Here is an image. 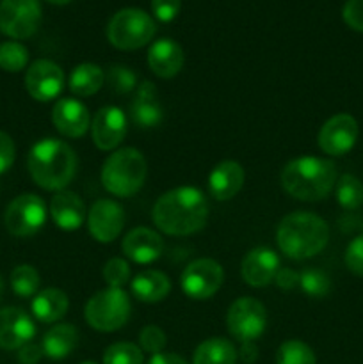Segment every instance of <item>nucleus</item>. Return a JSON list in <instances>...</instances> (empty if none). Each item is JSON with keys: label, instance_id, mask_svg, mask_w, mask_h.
Wrapping results in <instances>:
<instances>
[{"label": "nucleus", "instance_id": "obj_28", "mask_svg": "<svg viewBox=\"0 0 363 364\" xmlns=\"http://www.w3.org/2000/svg\"><path fill=\"white\" fill-rule=\"evenodd\" d=\"M238 352L231 341L224 338H210L199 343L192 354V364H235Z\"/></svg>", "mask_w": 363, "mask_h": 364}, {"label": "nucleus", "instance_id": "obj_1", "mask_svg": "<svg viewBox=\"0 0 363 364\" xmlns=\"http://www.w3.org/2000/svg\"><path fill=\"white\" fill-rule=\"evenodd\" d=\"M152 219L162 233L189 237L209 220V199L196 187H177L157 199Z\"/></svg>", "mask_w": 363, "mask_h": 364}, {"label": "nucleus", "instance_id": "obj_26", "mask_svg": "<svg viewBox=\"0 0 363 364\" xmlns=\"http://www.w3.org/2000/svg\"><path fill=\"white\" fill-rule=\"evenodd\" d=\"M78 345V331L71 323H57L52 329L46 331L43 336L41 348L43 354L48 359L59 361L68 358Z\"/></svg>", "mask_w": 363, "mask_h": 364}, {"label": "nucleus", "instance_id": "obj_31", "mask_svg": "<svg viewBox=\"0 0 363 364\" xmlns=\"http://www.w3.org/2000/svg\"><path fill=\"white\" fill-rule=\"evenodd\" d=\"M276 364H317V359L305 341L287 340L278 348Z\"/></svg>", "mask_w": 363, "mask_h": 364}, {"label": "nucleus", "instance_id": "obj_14", "mask_svg": "<svg viewBox=\"0 0 363 364\" xmlns=\"http://www.w3.org/2000/svg\"><path fill=\"white\" fill-rule=\"evenodd\" d=\"M125 226V212L112 199H98L88 212V228L91 237L100 244H110L121 235Z\"/></svg>", "mask_w": 363, "mask_h": 364}, {"label": "nucleus", "instance_id": "obj_36", "mask_svg": "<svg viewBox=\"0 0 363 364\" xmlns=\"http://www.w3.org/2000/svg\"><path fill=\"white\" fill-rule=\"evenodd\" d=\"M103 279L109 288H123L130 279V265L123 258H110L103 265Z\"/></svg>", "mask_w": 363, "mask_h": 364}, {"label": "nucleus", "instance_id": "obj_2", "mask_svg": "<svg viewBox=\"0 0 363 364\" xmlns=\"http://www.w3.org/2000/svg\"><path fill=\"white\" fill-rule=\"evenodd\" d=\"M31 178L38 187L50 192L66 191L77 174L78 159L75 149L60 139L46 137L36 142L27 156Z\"/></svg>", "mask_w": 363, "mask_h": 364}, {"label": "nucleus", "instance_id": "obj_9", "mask_svg": "<svg viewBox=\"0 0 363 364\" xmlns=\"http://www.w3.org/2000/svg\"><path fill=\"white\" fill-rule=\"evenodd\" d=\"M46 223V205L39 196L21 194L7 205L4 213L6 230L14 237H32Z\"/></svg>", "mask_w": 363, "mask_h": 364}, {"label": "nucleus", "instance_id": "obj_21", "mask_svg": "<svg viewBox=\"0 0 363 364\" xmlns=\"http://www.w3.org/2000/svg\"><path fill=\"white\" fill-rule=\"evenodd\" d=\"M244 169L235 160H223L209 174V192L216 201H228L241 192L244 185Z\"/></svg>", "mask_w": 363, "mask_h": 364}, {"label": "nucleus", "instance_id": "obj_12", "mask_svg": "<svg viewBox=\"0 0 363 364\" xmlns=\"http://www.w3.org/2000/svg\"><path fill=\"white\" fill-rule=\"evenodd\" d=\"M358 135V121L351 114H337L322 124L317 144L326 155L344 156L354 148Z\"/></svg>", "mask_w": 363, "mask_h": 364}, {"label": "nucleus", "instance_id": "obj_13", "mask_svg": "<svg viewBox=\"0 0 363 364\" xmlns=\"http://www.w3.org/2000/svg\"><path fill=\"white\" fill-rule=\"evenodd\" d=\"M64 71L48 59H38L27 68L25 89L36 102H52L64 89Z\"/></svg>", "mask_w": 363, "mask_h": 364}, {"label": "nucleus", "instance_id": "obj_45", "mask_svg": "<svg viewBox=\"0 0 363 364\" xmlns=\"http://www.w3.org/2000/svg\"><path fill=\"white\" fill-rule=\"evenodd\" d=\"M238 358H241L246 364L255 363L256 359H258V347L255 345V341H249V343H241Z\"/></svg>", "mask_w": 363, "mask_h": 364}, {"label": "nucleus", "instance_id": "obj_32", "mask_svg": "<svg viewBox=\"0 0 363 364\" xmlns=\"http://www.w3.org/2000/svg\"><path fill=\"white\" fill-rule=\"evenodd\" d=\"M299 287L308 297L324 299L331 291V279L324 270L312 267L299 274Z\"/></svg>", "mask_w": 363, "mask_h": 364}, {"label": "nucleus", "instance_id": "obj_41", "mask_svg": "<svg viewBox=\"0 0 363 364\" xmlns=\"http://www.w3.org/2000/svg\"><path fill=\"white\" fill-rule=\"evenodd\" d=\"M16 156V146L9 134L0 130V174L7 173L13 167Z\"/></svg>", "mask_w": 363, "mask_h": 364}, {"label": "nucleus", "instance_id": "obj_15", "mask_svg": "<svg viewBox=\"0 0 363 364\" xmlns=\"http://www.w3.org/2000/svg\"><path fill=\"white\" fill-rule=\"evenodd\" d=\"M93 142L102 151H112L127 135V116L120 107H102L91 121Z\"/></svg>", "mask_w": 363, "mask_h": 364}, {"label": "nucleus", "instance_id": "obj_18", "mask_svg": "<svg viewBox=\"0 0 363 364\" xmlns=\"http://www.w3.org/2000/svg\"><path fill=\"white\" fill-rule=\"evenodd\" d=\"M280 270V256L269 247H256L244 256L241 265L242 279L248 287L265 288Z\"/></svg>", "mask_w": 363, "mask_h": 364}, {"label": "nucleus", "instance_id": "obj_34", "mask_svg": "<svg viewBox=\"0 0 363 364\" xmlns=\"http://www.w3.org/2000/svg\"><path fill=\"white\" fill-rule=\"evenodd\" d=\"M28 63V50L18 41H6L0 45V68L9 73H18Z\"/></svg>", "mask_w": 363, "mask_h": 364}, {"label": "nucleus", "instance_id": "obj_46", "mask_svg": "<svg viewBox=\"0 0 363 364\" xmlns=\"http://www.w3.org/2000/svg\"><path fill=\"white\" fill-rule=\"evenodd\" d=\"M50 4H56V6H64V4H70L71 0H46Z\"/></svg>", "mask_w": 363, "mask_h": 364}, {"label": "nucleus", "instance_id": "obj_47", "mask_svg": "<svg viewBox=\"0 0 363 364\" xmlns=\"http://www.w3.org/2000/svg\"><path fill=\"white\" fill-rule=\"evenodd\" d=\"M4 290H6V287H4V279L0 277V301H2V297H4Z\"/></svg>", "mask_w": 363, "mask_h": 364}, {"label": "nucleus", "instance_id": "obj_30", "mask_svg": "<svg viewBox=\"0 0 363 364\" xmlns=\"http://www.w3.org/2000/svg\"><path fill=\"white\" fill-rule=\"evenodd\" d=\"M41 284L39 272L32 265H18L11 272V288L21 299L34 297Z\"/></svg>", "mask_w": 363, "mask_h": 364}, {"label": "nucleus", "instance_id": "obj_43", "mask_svg": "<svg viewBox=\"0 0 363 364\" xmlns=\"http://www.w3.org/2000/svg\"><path fill=\"white\" fill-rule=\"evenodd\" d=\"M274 283L280 290H292L299 284V274L292 269H280L278 270L276 277H274Z\"/></svg>", "mask_w": 363, "mask_h": 364}, {"label": "nucleus", "instance_id": "obj_39", "mask_svg": "<svg viewBox=\"0 0 363 364\" xmlns=\"http://www.w3.org/2000/svg\"><path fill=\"white\" fill-rule=\"evenodd\" d=\"M182 9V0H152L153 16L162 23H169L178 16Z\"/></svg>", "mask_w": 363, "mask_h": 364}, {"label": "nucleus", "instance_id": "obj_5", "mask_svg": "<svg viewBox=\"0 0 363 364\" xmlns=\"http://www.w3.org/2000/svg\"><path fill=\"white\" fill-rule=\"evenodd\" d=\"M148 164L135 148H121L107 156L102 167V185L116 198H130L137 194L146 181Z\"/></svg>", "mask_w": 363, "mask_h": 364}, {"label": "nucleus", "instance_id": "obj_44", "mask_svg": "<svg viewBox=\"0 0 363 364\" xmlns=\"http://www.w3.org/2000/svg\"><path fill=\"white\" fill-rule=\"evenodd\" d=\"M146 364H189L182 355L173 354V352H160L149 358V361Z\"/></svg>", "mask_w": 363, "mask_h": 364}, {"label": "nucleus", "instance_id": "obj_42", "mask_svg": "<svg viewBox=\"0 0 363 364\" xmlns=\"http://www.w3.org/2000/svg\"><path fill=\"white\" fill-rule=\"evenodd\" d=\"M43 348L41 345L27 343L18 350V361L20 364H38L43 358Z\"/></svg>", "mask_w": 363, "mask_h": 364}, {"label": "nucleus", "instance_id": "obj_40", "mask_svg": "<svg viewBox=\"0 0 363 364\" xmlns=\"http://www.w3.org/2000/svg\"><path fill=\"white\" fill-rule=\"evenodd\" d=\"M342 18L352 31L363 32V0H347L342 9Z\"/></svg>", "mask_w": 363, "mask_h": 364}, {"label": "nucleus", "instance_id": "obj_8", "mask_svg": "<svg viewBox=\"0 0 363 364\" xmlns=\"http://www.w3.org/2000/svg\"><path fill=\"white\" fill-rule=\"evenodd\" d=\"M226 326L231 336L241 343L256 341L265 333V306L253 297L237 299L226 313Z\"/></svg>", "mask_w": 363, "mask_h": 364}, {"label": "nucleus", "instance_id": "obj_38", "mask_svg": "<svg viewBox=\"0 0 363 364\" xmlns=\"http://www.w3.org/2000/svg\"><path fill=\"white\" fill-rule=\"evenodd\" d=\"M345 265L356 276L363 277V233L352 238L351 244L345 249Z\"/></svg>", "mask_w": 363, "mask_h": 364}, {"label": "nucleus", "instance_id": "obj_10", "mask_svg": "<svg viewBox=\"0 0 363 364\" xmlns=\"http://www.w3.org/2000/svg\"><path fill=\"white\" fill-rule=\"evenodd\" d=\"M224 270L216 259L199 258L189 263L180 276V287L192 301H206L221 290Z\"/></svg>", "mask_w": 363, "mask_h": 364}, {"label": "nucleus", "instance_id": "obj_48", "mask_svg": "<svg viewBox=\"0 0 363 364\" xmlns=\"http://www.w3.org/2000/svg\"><path fill=\"white\" fill-rule=\"evenodd\" d=\"M80 364H98V363H95V361H84V363H80Z\"/></svg>", "mask_w": 363, "mask_h": 364}, {"label": "nucleus", "instance_id": "obj_6", "mask_svg": "<svg viewBox=\"0 0 363 364\" xmlns=\"http://www.w3.org/2000/svg\"><path fill=\"white\" fill-rule=\"evenodd\" d=\"M132 304L123 288H105L96 291L85 304V322L100 333L120 331L130 318Z\"/></svg>", "mask_w": 363, "mask_h": 364}, {"label": "nucleus", "instance_id": "obj_11", "mask_svg": "<svg viewBox=\"0 0 363 364\" xmlns=\"http://www.w3.org/2000/svg\"><path fill=\"white\" fill-rule=\"evenodd\" d=\"M41 23L39 0H0V31L13 39H27Z\"/></svg>", "mask_w": 363, "mask_h": 364}, {"label": "nucleus", "instance_id": "obj_3", "mask_svg": "<svg viewBox=\"0 0 363 364\" xmlns=\"http://www.w3.org/2000/svg\"><path fill=\"white\" fill-rule=\"evenodd\" d=\"M338 180L337 166L319 156H299L281 169L283 191L299 201H322L335 188Z\"/></svg>", "mask_w": 363, "mask_h": 364}, {"label": "nucleus", "instance_id": "obj_19", "mask_svg": "<svg viewBox=\"0 0 363 364\" xmlns=\"http://www.w3.org/2000/svg\"><path fill=\"white\" fill-rule=\"evenodd\" d=\"M121 251L130 262L148 265L160 258L164 251V240L157 231L149 228H134L125 235Z\"/></svg>", "mask_w": 363, "mask_h": 364}, {"label": "nucleus", "instance_id": "obj_25", "mask_svg": "<svg viewBox=\"0 0 363 364\" xmlns=\"http://www.w3.org/2000/svg\"><path fill=\"white\" fill-rule=\"evenodd\" d=\"M32 315L43 323H53L63 318L70 309V299L59 288H46L32 299Z\"/></svg>", "mask_w": 363, "mask_h": 364}, {"label": "nucleus", "instance_id": "obj_16", "mask_svg": "<svg viewBox=\"0 0 363 364\" xmlns=\"http://www.w3.org/2000/svg\"><path fill=\"white\" fill-rule=\"evenodd\" d=\"M36 334L34 320L21 308L0 309V348L20 350L23 345L31 343Z\"/></svg>", "mask_w": 363, "mask_h": 364}, {"label": "nucleus", "instance_id": "obj_22", "mask_svg": "<svg viewBox=\"0 0 363 364\" xmlns=\"http://www.w3.org/2000/svg\"><path fill=\"white\" fill-rule=\"evenodd\" d=\"M184 50L174 39H157L148 50V66L159 78H173L184 68Z\"/></svg>", "mask_w": 363, "mask_h": 364}, {"label": "nucleus", "instance_id": "obj_20", "mask_svg": "<svg viewBox=\"0 0 363 364\" xmlns=\"http://www.w3.org/2000/svg\"><path fill=\"white\" fill-rule=\"evenodd\" d=\"M132 119L142 130H149L162 123V105L159 100V91L149 80H144L135 89L134 102L130 107Z\"/></svg>", "mask_w": 363, "mask_h": 364}, {"label": "nucleus", "instance_id": "obj_4", "mask_svg": "<svg viewBox=\"0 0 363 364\" xmlns=\"http://www.w3.org/2000/svg\"><path fill=\"white\" fill-rule=\"evenodd\" d=\"M330 240V226L312 212H294L281 219L276 244L287 258L306 259L319 255Z\"/></svg>", "mask_w": 363, "mask_h": 364}, {"label": "nucleus", "instance_id": "obj_35", "mask_svg": "<svg viewBox=\"0 0 363 364\" xmlns=\"http://www.w3.org/2000/svg\"><path fill=\"white\" fill-rule=\"evenodd\" d=\"M105 84L114 95H128L137 89L135 73L127 66H110L105 73Z\"/></svg>", "mask_w": 363, "mask_h": 364}, {"label": "nucleus", "instance_id": "obj_17", "mask_svg": "<svg viewBox=\"0 0 363 364\" xmlns=\"http://www.w3.org/2000/svg\"><path fill=\"white\" fill-rule=\"evenodd\" d=\"M52 123L64 137L78 139L91 127V116L77 98H59L52 109Z\"/></svg>", "mask_w": 363, "mask_h": 364}, {"label": "nucleus", "instance_id": "obj_24", "mask_svg": "<svg viewBox=\"0 0 363 364\" xmlns=\"http://www.w3.org/2000/svg\"><path fill=\"white\" fill-rule=\"evenodd\" d=\"M132 294L137 301L155 304L164 301L171 291V281L160 270H142L132 279Z\"/></svg>", "mask_w": 363, "mask_h": 364}, {"label": "nucleus", "instance_id": "obj_37", "mask_svg": "<svg viewBox=\"0 0 363 364\" xmlns=\"http://www.w3.org/2000/svg\"><path fill=\"white\" fill-rule=\"evenodd\" d=\"M166 343L167 338L159 326H144L139 333V345L146 354H160L166 348Z\"/></svg>", "mask_w": 363, "mask_h": 364}, {"label": "nucleus", "instance_id": "obj_33", "mask_svg": "<svg viewBox=\"0 0 363 364\" xmlns=\"http://www.w3.org/2000/svg\"><path fill=\"white\" fill-rule=\"evenodd\" d=\"M144 355L139 345L130 341H117L103 352V364H142Z\"/></svg>", "mask_w": 363, "mask_h": 364}, {"label": "nucleus", "instance_id": "obj_27", "mask_svg": "<svg viewBox=\"0 0 363 364\" xmlns=\"http://www.w3.org/2000/svg\"><path fill=\"white\" fill-rule=\"evenodd\" d=\"M105 84V73L100 66L91 63H82L71 70L68 78V87L78 98H88L96 95Z\"/></svg>", "mask_w": 363, "mask_h": 364}, {"label": "nucleus", "instance_id": "obj_7", "mask_svg": "<svg viewBox=\"0 0 363 364\" xmlns=\"http://www.w3.org/2000/svg\"><path fill=\"white\" fill-rule=\"evenodd\" d=\"M157 32V25L148 13L141 9H121L107 25V39L117 50H137L148 45Z\"/></svg>", "mask_w": 363, "mask_h": 364}, {"label": "nucleus", "instance_id": "obj_29", "mask_svg": "<svg viewBox=\"0 0 363 364\" xmlns=\"http://www.w3.org/2000/svg\"><path fill=\"white\" fill-rule=\"evenodd\" d=\"M335 196L344 210H358L363 205V183L352 174H342L335 185Z\"/></svg>", "mask_w": 363, "mask_h": 364}, {"label": "nucleus", "instance_id": "obj_23", "mask_svg": "<svg viewBox=\"0 0 363 364\" xmlns=\"http://www.w3.org/2000/svg\"><path fill=\"white\" fill-rule=\"evenodd\" d=\"M50 215L59 230L77 231L85 220V205L75 192L60 191L50 201Z\"/></svg>", "mask_w": 363, "mask_h": 364}]
</instances>
